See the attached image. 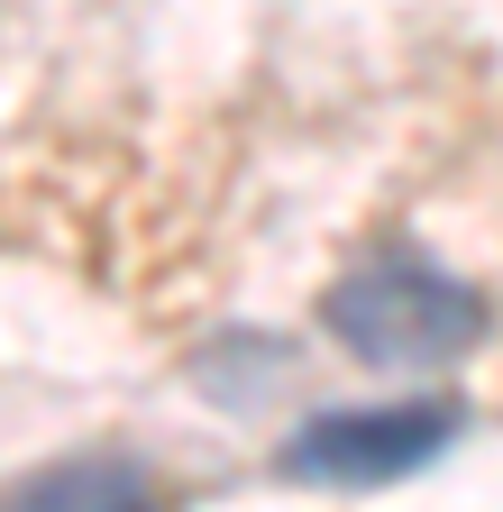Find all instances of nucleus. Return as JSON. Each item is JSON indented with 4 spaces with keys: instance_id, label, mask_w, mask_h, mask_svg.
I'll use <instances>...</instances> for the list:
<instances>
[{
    "instance_id": "nucleus-3",
    "label": "nucleus",
    "mask_w": 503,
    "mask_h": 512,
    "mask_svg": "<svg viewBox=\"0 0 503 512\" xmlns=\"http://www.w3.org/2000/svg\"><path fill=\"white\" fill-rule=\"evenodd\" d=\"M156 467L129 448H74V458H46L37 476H19L0 494V512H156Z\"/></svg>"
},
{
    "instance_id": "nucleus-2",
    "label": "nucleus",
    "mask_w": 503,
    "mask_h": 512,
    "mask_svg": "<svg viewBox=\"0 0 503 512\" xmlns=\"http://www.w3.org/2000/svg\"><path fill=\"white\" fill-rule=\"evenodd\" d=\"M449 439H458V403H357V412L302 421L284 448V476H302V485H394V476L430 467Z\"/></svg>"
},
{
    "instance_id": "nucleus-1",
    "label": "nucleus",
    "mask_w": 503,
    "mask_h": 512,
    "mask_svg": "<svg viewBox=\"0 0 503 512\" xmlns=\"http://www.w3.org/2000/svg\"><path fill=\"white\" fill-rule=\"evenodd\" d=\"M330 339L366 366H403V375H430V366H449L476 348L485 330V302L458 284V275H439L430 256H375V266L339 275L330 302Z\"/></svg>"
}]
</instances>
